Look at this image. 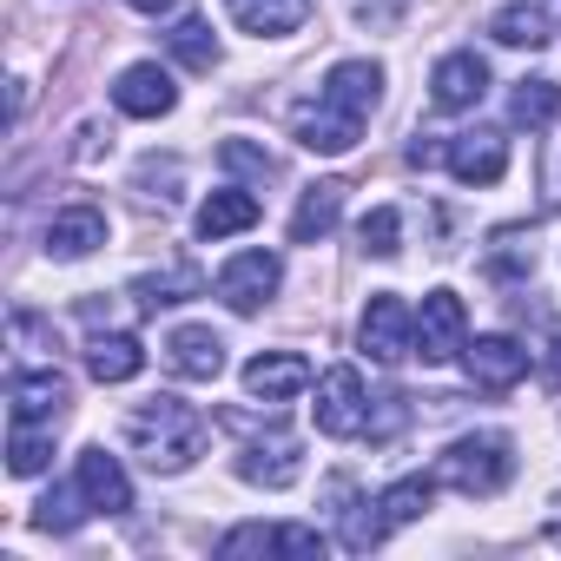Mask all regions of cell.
Returning <instances> with one entry per match:
<instances>
[{
  "label": "cell",
  "mask_w": 561,
  "mask_h": 561,
  "mask_svg": "<svg viewBox=\"0 0 561 561\" xmlns=\"http://www.w3.org/2000/svg\"><path fill=\"white\" fill-rule=\"evenodd\" d=\"M377 100H383V67L377 60H337L324 73L318 100L298 113V146L305 152H324V159L351 152L364 139V119L377 113Z\"/></svg>",
  "instance_id": "cell-1"
},
{
  "label": "cell",
  "mask_w": 561,
  "mask_h": 561,
  "mask_svg": "<svg viewBox=\"0 0 561 561\" xmlns=\"http://www.w3.org/2000/svg\"><path fill=\"white\" fill-rule=\"evenodd\" d=\"M205 416L192 410V403H179V397H152V403H139L133 416H126V443L139 449V462L152 469V476H179V469H192L198 456H205Z\"/></svg>",
  "instance_id": "cell-2"
},
{
  "label": "cell",
  "mask_w": 561,
  "mask_h": 561,
  "mask_svg": "<svg viewBox=\"0 0 561 561\" xmlns=\"http://www.w3.org/2000/svg\"><path fill=\"white\" fill-rule=\"evenodd\" d=\"M515 476V443L502 430H476V436H456L443 456H436V482L456 489V495H502Z\"/></svg>",
  "instance_id": "cell-3"
},
{
  "label": "cell",
  "mask_w": 561,
  "mask_h": 561,
  "mask_svg": "<svg viewBox=\"0 0 561 561\" xmlns=\"http://www.w3.org/2000/svg\"><path fill=\"white\" fill-rule=\"evenodd\" d=\"M357 351L370 364H403L416 351V311L397 298V291H377L364 305V324H357Z\"/></svg>",
  "instance_id": "cell-4"
},
{
  "label": "cell",
  "mask_w": 561,
  "mask_h": 561,
  "mask_svg": "<svg viewBox=\"0 0 561 561\" xmlns=\"http://www.w3.org/2000/svg\"><path fill=\"white\" fill-rule=\"evenodd\" d=\"M277 285H285V264H277V251H238V257L218 271V298H225L238 318L264 311Z\"/></svg>",
  "instance_id": "cell-5"
},
{
  "label": "cell",
  "mask_w": 561,
  "mask_h": 561,
  "mask_svg": "<svg viewBox=\"0 0 561 561\" xmlns=\"http://www.w3.org/2000/svg\"><path fill=\"white\" fill-rule=\"evenodd\" d=\"M462 344H469V311H462V298H456V291H430L423 311H416V357H423V364H449V357H462Z\"/></svg>",
  "instance_id": "cell-6"
},
{
  "label": "cell",
  "mask_w": 561,
  "mask_h": 561,
  "mask_svg": "<svg viewBox=\"0 0 561 561\" xmlns=\"http://www.w3.org/2000/svg\"><path fill=\"white\" fill-rule=\"evenodd\" d=\"M364 423H370V397H364V377H357L351 364L324 370V383H318V430L344 443V436H364Z\"/></svg>",
  "instance_id": "cell-7"
},
{
  "label": "cell",
  "mask_w": 561,
  "mask_h": 561,
  "mask_svg": "<svg viewBox=\"0 0 561 561\" xmlns=\"http://www.w3.org/2000/svg\"><path fill=\"white\" fill-rule=\"evenodd\" d=\"M238 476L251 489H291L305 476V456H298V436L291 430H271V436H251L238 449Z\"/></svg>",
  "instance_id": "cell-8"
},
{
  "label": "cell",
  "mask_w": 561,
  "mask_h": 561,
  "mask_svg": "<svg viewBox=\"0 0 561 561\" xmlns=\"http://www.w3.org/2000/svg\"><path fill=\"white\" fill-rule=\"evenodd\" d=\"M305 390H311V364L298 351H257L244 364V397H257V403H291Z\"/></svg>",
  "instance_id": "cell-9"
},
{
  "label": "cell",
  "mask_w": 561,
  "mask_h": 561,
  "mask_svg": "<svg viewBox=\"0 0 561 561\" xmlns=\"http://www.w3.org/2000/svg\"><path fill=\"white\" fill-rule=\"evenodd\" d=\"M113 106H119L126 119H165V113L179 106V87H172L165 67L139 60V67H126V73L113 80Z\"/></svg>",
  "instance_id": "cell-10"
},
{
  "label": "cell",
  "mask_w": 561,
  "mask_h": 561,
  "mask_svg": "<svg viewBox=\"0 0 561 561\" xmlns=\"http://www.w3.org/2000/svg\"><path fill=\"white\" fill-rule=\"evenodd\" d=\"M443 165L456 185H495L508 172V139L502 133H456L443 146Z\"/></svg>",
  "instance_id": "cell-11"
},
{
  "label": "cell",
  "mask_w": 561,
  "mask_h": 561,
  "mask_svg": "<svg viewBox=\"0 0 561 561\" xmlns=\"http://www.w3.org/2000/svg\"><path fill=\"white\" fill-rule=\"evenodd\" d=\"M482 93H489V60H482V54H443V60H436V73H430L436 113H469Z\"/></svg>",
  "instance_id": "cell-12"
},
{
  "label": "cell",
  "mask_w": 561,
  "mask_h": 561,
  "mask_svg": "<svg viewBox=\"0 0 561 561\" xmlns=\"http://www.w3.org/2000/svg\"><path fill=\"white\" fill-rule=\"evenodd\" d=\"M8 410H14V423H54L60 410H67V377L54 370V364H41V370H14L8 377Z\"/></svg>",
  "instance_id": "cell-13"
},
{
  "label": "cell",
  "mask_w": 561,
  "mask_h": 561,
  "mask_svg": "<svg viewBox=\"0 0 561 561\" xmlns=\"http://www.w3.org/2000/svg\"><path fill=\"white\" fill-rule=\"evenodd\" d=\"M462 364H469L476 390H515L528 377V351L515 337H476V344H462Z\"/></svg>",
  "instance_id": "cell-14"
},
{
  "label": "cell",
  "mask_w": 561,
  "mask_h": 561,
  "mask_svg": "<svg viewBox=\"0 0 561 561\" xmlns=\"http://www.w3.org/2000/svg\"><path fill=\"white\" fill-rule=\"evenodd\" d=\"M100 244H106V211L100 205H67V211L47 218V257L73 264V257H87Z\"/></svg>",
  "instance_id": "cell-15"
},
{
  "label": "cell",
  "mask_w": 561,
  "mask_h": 561,
  "mask_svg": "<svg viewBox=\"0 0 561 561\" xmlns=\"http://www.w3.org/2000/svg\"><path fill=\"white\" fill-rule=\"evenodd\" d=\"M165 364H172L179 377H192V383H211V377L225 370V337H218L211 324H179V331L165 337Z\"/></svg>",
  "instance_id": "cell-16"
},
{
  "label": "cell",
  "mask_w": 561,
  "mask_h": 561,
  "mask_svg": "<svg viewBox=\"0 0 561 561\" xmlns=\"http://www.w3.org/2000/svg\"><path fill=\"white\" fill-rule=\"evenodd\" d=\"M73 482L87 489V508H100V515H126L133 508V482H126L119 456H106V449H87L80 469H73Z\"/></svg>",
  "instance_id": "cell-17"
},
{
  "label": "cell",
  "mask_w": 561,
  "mask_h": 561,
  "mask_svg": "<svg viewBox=\"0 0 561 561\" xmlns=\"http://www.w3.org/2000/svg\"><path fill=\"white\" fill-rule=\"evenodd\" d=\"M225 8H231V21H238L244 34H257V41H285V34H298V27L311 21L318 0H225Z\"/></svg>",
  "instance_id": "cell-18"
},
{
  "label": "cell",
  "mask_w": 561,
  "mask_h": 561,
  "mask_svg": "<svg viewBox=\"0 0 561 561\" xmlns=\"http://www.w3.org/2000/svg\"><path fill=\"white\" fill-rule=\"evenodd\" d=\"M257 192H244V185H225V192H211L205 205H198V238L205 244H218V238H238V231H251L257 225Z\"/></svg>",
  "instance_id": "cell-19"
},
{
  "label": "cell",
  "mask_w": 561,
  "mask_h": 561,
  "mask_svg": "<svg viewBox=\"0 0 561 561\" xmlns=\"http://www.w3.org/2000/svg\"><path fill=\"white\" fill-rule=\"evenodd\" d=\"M337 218H344V185H337V179L305 185V198H298V211H291V244H318V238H331Z\"/></svg>",
  "instance_id": "cell-20"
},
{
  "label": "cell",
  "mask_w": 561,
  "mask_h": 561,
  "mask_svg": "<svg viewBox=\"0 0 561 561\" xmlns=\"http://www.w3.org/2000/svg\"><path fill=\"white\" fill-rule=\"evenodd\" d=\"M87 370H93V383H133L146 370V344L133 331H100L87 344Z\"/></svg>",
  "instance_id": "cell-21"
},
{
  "label": "cell",
  "mask_w": 561,
  "mask_h": 561,
  "mask_svg": "<svg viewBox=\"0 0 561 561\" xmlns=\"http://www.w3.org/2000/svg\"><path fill=\"white\" fill-rule=\"evenodd\" d=\"M331 495H337V515H344V535H337V541H344L351 554H370V548L390 535V522H383V502H364V495H351V482H337Z\"/></svg>",
  "instance_id": "cell-22"
},
{
  "label": "cell",
  "mask_w": 561,
  "mask_h": 561,
  "mask_svg": "<svg viewBox=\"0 0 561 561\" xmlns=\"http://www.w3.org/2000/svg\"><path fill=\"white\" fill-rule=\"evenodd\" d=\"M198 291H205V277H198L192 264H165V271H146V277H133V298H139L146 311L185 305V298H198Z\"/></svg>",
  "instance_id": "cell-23"
},
{
  "label": "cell",
  "mask_w": 561,
  "mask_h": 561,
  "mask_svg": "<svg viewBox=\"0 0 561 561\" xmlns=\"http://www.w3.org/2000/svg\"><path fill=\"white\" fill-rule=\"evenodd\" d=\"M165 47L192 67V73H211L218 67V41H211V21H198V14H185L172 34H165Z\"/></svg>",
  "instance_id": "cell-24"
},
{
  "label": "cell",
  "mask_w": 561,
  "mask_h": 561,
  "mask_svg": "<svg viewBox=\"0 0 561 561\" xmlns=\"http://www.w3.org/2000/svg\"><path fill=\"white\" fill-rule=\"evenodd\" d=\"M47 456H54V423H47V430H41V423H14V436H8V469H14V476H41Z\"/></svg>",
  "instance_id": "cell-25"
},
{
  "label": "cell",
  "mask_w": 561,
  "mask_h": 561,
  "mask_svg": "<svg viewBox=\"0 0 561 561\" xmlns=\"http://www.w3.org/2000/svg\"><path fill=\"white\" fill-rule=\"evenodd\" d=\"M430 495H436V476H403V482H390L377 502H383V522L403 528V522H416V515L430 508Z\"/></svg>",
  "instance_id": "cell-26"
},
{
  "label": "cell",
  "mask_w": 561,
  "mask_h": 561,
  "mask_svg": "<svg viewBox=\"0 0 561 561\" xmlns=\"http://www.w3.org/2000/svg\"><path fill=\"white\" fill-rule=\"evenodd\" d=\"M489 34H495L502 47H541V41H548V14L515 0V8H502V14L489 21Z\"/></svg>",
  "instance_id": "cell-27"
},
{
  "label": "cell",
  "mask_w": 561,
  "mask_h": 561,
  "mask_svg": "<svg viewBox=\"0 0 561 561\" xmlns=\"http://www.w3.org/2000/svg\"><path fill=\"white\" fill-rule=\"evenodd\" d=\"M554 113H561V87L554 80H522L515 100H508V119L515 126H548Z\"/></svg>",
  "instance_id": "cell-28"
},
{
  "label": "cell",
  "mask_w": 561,
  "mask_h": 561,
  "mask_svg": "<svg viewBox=\"0 0 561 561\" xmlns=\"http://www.w3.org/2000/svg\"><path fill=\"white\" fill-rule=\"evenodd\" d=\"M80 502H87V489H80V482H73V489H47V495H41V508H34V528H47V535H73V528L87 522V508H80Z\"/></svg>",
  "instance_id": "cell-29"
},
{
  "label": "cell",
  "mask_w": 561,
  "mask_h": 561,
  "mask_svg": "<svg viewBox=\"0 0 561 561\" xmlns=\"http://www.w3.org/2000/svg\"><path fill=\"white\" fill-rule=\"evenodd\" d=\"M357 238H364V251H370V257H397V251H403V211H397V205L364 211Z\"/></svg>",
  "instance_id": "cell-30"
},
{
  "label": "cell",
  "mask_w": 561,
  "mask_h": 561,
  "mask_svg": "<svg viewBox=\"0 0 561 561\" xmlns=\"http://www.w3.org/2000/svg\"><path fill=\"white\" fill-rule=\"evenodd\" d=\"M218 159H225V172H238V179H257V185H264V179H277V159H271V152H257L251 139H225V146H218Z\"/></svg>",
  "instance_id": "cell-31"
},
{
  "label": "cell",
  "mask_w": 561,
  "mask_h": 561,
  "mask_svg": "<svg viewBox=\"0 0 561 561\" xmlns=\"http://www.w3.org/2000/svg\"><path fill=\"white\" fill-rule=\"evenodd\" d=\"M244 554H277V528L244 522V528H231V535L218 541V561H244Z\"/></svg>",
  "instance_id": "cell-32"
},
{
  "label": "cell",
  "mask_w": 561,
  "mask_h": 561,
  "mask_svg": "<svg viewBox=\"0 0 561 561\" xmlns=\"http://www.w3.org/2000/svg\"><path fill=\"white\" fill-rule=\"evenodd\" d=\"M277 554H291V561H324L331 541L318 528H298V522H277Z\"/></svg>",
  "instance_id": "cell-33"
},
{
  "label": "cell",
  "mask_w": 561,
  "mask_h": 561,
  "mask_svg": "<svg viewBox=\"0 0 561 561\" xmlns=\"http://www.w3.org/2000/svg\"><path fill=\"white\" fill-rule=\"evenodd\" d=\"M377 403H383V410H377V416H370L364 430H370V436L383 443V436H397V430L410 423V403H403V397H377Z\"/></svg>",
  "instance_id": "cell-34"
},
{
  "label": "cell",
  "mask_w": 561,
  "mask_h": 561,
  "mask_svg": "<svg viewBox=\"0 0 561 561\" xmlns=\"http://www.w3.org/2000/svg\"><path fill=\"white\" fill-rule=\"evenodd\" d=\"M351 8H357L364 27H390V21L403 14V0H351Z\"/></svg>",
  "instance_id": "cell-35"
},
{
  "label": "cell",
  "mask_w": 561,
  "mask_h": 561,
  "mask_svg": "<svg viewBox=\"0 0 561 561\" xmlns=\"http://www.w3.org/2000/svg\"><path fill=\"white\" fill-rule=\"evenodd\" d=\"M548 390H561V337L548 344Z\"/></svg>",
  "instance_id": "cell-36"
},
{
  "label": "cell",
  "mask_w": 561,
  "mask_h": 561,
  "mask_svg": "<svg viewBox=\"0 0 561 561\" xmlns=\"http://www.w3.org/2000/svg\"><path fill=\"white\" fill-rule=\"evenodd\" d=\"M126 8H139V14H165V8H179V0H126Z\"/></svg>",
  "instance_id": "cell-37"
},
{
  "label": "cell",
  "mask_w": 561,
  "mask_h": 561,
  "mask_svg": "<svg viewBox=\"0 0 561 561\" xmlns=\"http://www.w3.org/2000/svg\"><path fill=\"white\" fill-rule=\"evenodd\" d=\"M541 541H548V548H561V515H554V522L541 528Z\"/></svg>",
  "instance_id": "cell-38"
}]
</instances>
